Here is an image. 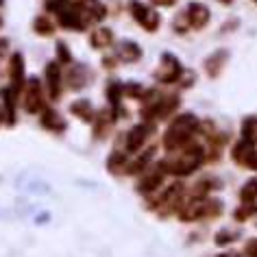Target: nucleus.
<instances>
[{"label":"nucleus","mask_w":257,"mask_h":257,"mask_svg":"<svg viewBox=\"0 0 257 257\" xmlns=\"http://www.w3.org/2000/svg\"><path fill=\"white\" fill-rule=\"evenodd\" d=\"M94 44H96V46H107V44H111V31H107V29L96 31Z\"/></svg>","instance_id":"9b49d317"},{"label":"nucleus","mask_w":257,"mask_h":257,"mask_svg":"<svg viewBox=\"0 0 257 257\" xmlns=\"http://www.w3.org/2000/svg\"><path fill=\"white\" fill-rule=\"evenodd\" d=\"M181 63H179V59L175 55H164L162 57V66L157 68V79L159 81H164V83H172V81H177L179 76H181Z\"/></svg>","instance_id":"7ed1b4c3"},{"label":"nucleus","mask_w":257,"mask_h":257,"mask_svg":"<svg viewBox=\"0 0 257 257\" xmlns=\"http://www.w3.org/2000/svg\"><path fill=\"white\" fill-rule=\"evenodd\" d=\"M144 138H146V131L142 126H138V128H133L131 133H128V149L131 151H136L140 144L144 142Z\"/></svg>","instance_id":"6e6552de"},{"label":"nucleus","mask_w":257,"mask_h":257,"mask_svg":"<svg viewBox=\"0 0 257 257\" xmlns=\"http://www.w3.org/2000/svg\"><path fill=\"white\" fill-rule=\"evenodd\" d=\"M220 3H231V0H220Z\"/></svg>","instance_id":"4468645a"},{"label":"nucleus","mask_w":257,"mask_h":257,"mask_svg":"<svg viewBox=\"0 0 257 257\" xmlns=\"http://www.w3.org/2000/svg\"><path fill=\"white\" fill-rule=\"evenodd\" d=\"M248 250H253V253H250V255H257V240L248 244Z\"/></svg>","instance_id":"f8f14e48"},{"label":"nucleus","mask_w":257,"mask_h":257,"mask_svg":"<svg viewBox=\"0 0 257 257\" xmlns=\"http://www.w3.org/2000/svg\"><path fill=\"white\" fill-rule=\"evenodd\" d=\"M224 59H227V53H224V50H222V53H216V55H211L209 57V59H207V63H205V68H207V72L211 74V76H216L218 74V63H220V66H222V61Z\"/></svg>","instance_id":"0eeeda50"},{"label":"nucleus","mask_w":257,"mask_h":257,"mask_svg":"<svg viewBox=\"0 0 257 257\" xmlns=\"http://www.w3.org/2000/svg\"><path fill=\"white\" fill-rule=\"evenodd\" d=\"M185 18H188L190 27L203 29L205 24L209 22V9L205 7V5H201V3H192L188 7V11H185Z\"/></svg>","instance_id":"39448f33"},{"label":"nucleus","mask_w":257,"mask_h":257,"mask_svg":"<svg viewBox=\"0 0 257 257\" xmlns=\"http://www.w3.org/2000/svg\"><path fill=\"white\" fill-rule=\"evenodd\" d=\"M257 198V179H253V181H248L246 185L242 188V201L244 203H250Z\"/></svg>","instance_id":"9d476101"},{"label":"nucleus","mask_w":257,"mask_h":257,"mask_svg":"<svg viewBox=\"0 0 257 257\" xmlns=\"http://www.w3.org/2000/svg\"><path fill=\"white\" fill-rule=\"evenodd\" d=\"M201 159H203V151L198 149V146H192V149H188L175 164H172L170 170L177 172V175H188V172H192L198 164H201Z\"/></svg>","instance_id":"f03ea898"},{"label":"nucleus","mask_w":257,"mask_h":257,"mask_svg":"<svg viewBox=\"0 0 257 257\" xmlns=\"http://www.w3.org/2000/svg\"><path fill=\"white\" fill-rule=\"evenodd\" d=\"M196 126H198V120L192 113L179 115V118L172 122L168 136H166V146H170V149H177V146H181L185 140H188L192 133L196 131Z\"/></svg>","instance_id":"f257e3e1"},{"label":"nucleus","mask_w":257,"mask_h":257,"mask_svg":"<svg viewBox=\"0 0 257 257\" xmlns=\"http://www.w3.org/2000/svg\"><path fill=\"white\" fill-rule=\"evenodd\" d=\"M131 11H133V16H136V20L142 24L146 31H155V29H157L159 16H157L153 9L144 7V5H140V3H133V5H131Z\"/></svg>","instance_id":"20e7f679"},{"label":"nucleus","mask_w":257,"mask_h":257,"mask_svg":"<svg viewBox=\"0 0 257 257\" xmlns=\"http://www.w3.org/2000/svg\"><path fill=\"white\" fill-rule=\"evenodd\" d=\"M155 3H157V5H175L177 0H155Z\"/></svg>","instance_id":"ddd939ff"},{"label":"nucleus","mask_w":257,"mask_h":257,"mask_svg":"<svg viewBox=\"0 0 257 257\" xmlns=\"http://www.w3.org/2000/svg\"><path fill=\"white\" fill-rule=\"evenodd\" d=\"M242 133H244V138H246L248 142H255L257 140V120L248 118L246 122H244V126H242Z\"/></svg>","instance_id":"1a4fd4ad"},{"label":"nucleus","mask_w":257,"mask_h":257,"mask_svg":"<svg viewBox=\"0 0 257 257\" xmlns=\"http://www.w3.org/2000/svg\"><path fill=\"white\" fill-rule=\"evenodd\" d=\"M140 48L136 46V44H131V42H124L120 46V57L122 59H126V61H136V59H140Z\"/></svg>","instance_id":"423d86ee"}]
</instances>
